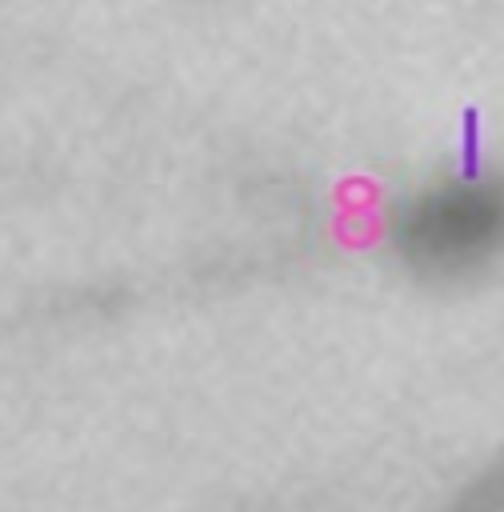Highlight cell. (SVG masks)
<instances>
[{"mask_svg": "<svg viewBox=\"0 0 504 512\" xmlns=\"http://www.w3.org/2000/svg\"><path fill=\"white\" fill-rule=\"evenodd\" d=\"M404 240L424 264L464 268L504 240V196L480 184L428 196L412 212Z\"/></svg>", "mask_w": 504, "mask_h": 512, "instance_id": "1", "label": "cell"}]
</instances>
